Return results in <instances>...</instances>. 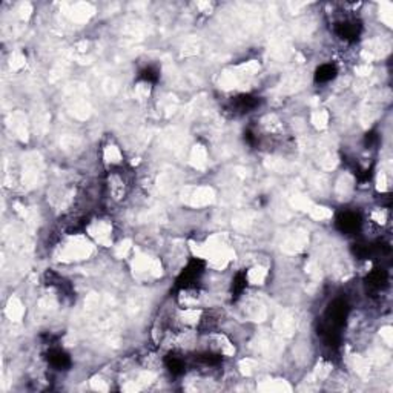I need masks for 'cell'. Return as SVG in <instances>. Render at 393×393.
<instances>
[{
  "label": "cell",
  "instance_id": "obj_2",
  "mask_svg": "<svg viewBox=\"0 0 393 393\" xmlns=\"http://www.w3.org/2000/svg\"><path fill=\"white\" fill-rule=\"evenodd\" d=\"M347 311H349V307H347L346 301H343V300H335V301L330 304L329 311H327V318H329L330 326H334V327L343 326L344 321H346V318H347Z\"/></svg>",
  "mask_w": 393,
  "mask_h": 393
},
{
  "label": "cell",
  "instance_id": "obj_4",
  "mask_svg": "<svg viewBox=\"0 0 393 393\" xmlns=\"http://www.w3.org/2000/svg\"><path fill=\"white\" fill-rule=\"evenodd\" d=\"M360 31H361V25L357 23L355 20H346L338 23L337 26V32L346 40H355L360 35Z\"/></svg>",
  "mask_w": 393,
  "mask_h": 393
},
{
  "label": "cell",
  "instance_id": "obj_8",
  "mask_svg": "<svg viewBox=\"0 0 393 393\" xmlns=\"http://www.w3.org/2000/svg\"><path fill=\"white\" fill-rule=\"evenodd\" d=\"M258 105V98L255 97H251V95H241L235 100V106L237 109L240 111H249V109H254L255 106Z\"/></svg>",
  "mask_w": 393,
  "mask_h": 393
},
{
  "label": "cell",
  "instance_id": "obj_1",
  "mask_svg": "<svg viewBox=\"0 0 393 393\" xmlns=\"http://www.w3.org/2000/svg\"><path fill=\"white\" fill-rule=\"evenodd\" d=\"M203 269H204V264H203V261H200V260H192L189 264H188V267H186V271L180 275V278H178V286H181V287H189L192 283H195L198 278H200V275L203 274Z\"/></svg>",
  "mask_w": 393,
  "mask_h": 393
},
{
  "label": "cell",
  "instance_id": "obj_10",
  "mask_svg": "<svg viewBox=\"0 0 393 393\" xmlns=\"http://www.w3.org/2000/svg\"><path fill=\"white\" fill-rule=\"evenodd\" d=\"M246 287V275L244 274H238L235 277V283H234V289L237 294L243 292V289Z\"/></svg>",
  "mask_w": 393,
  "mask_h": 393
},
{
  "label": "cell",
  "instance_id": "obj_5",
  "mask_svg": "<svg viewBox=\"0 0 393 393\" xmlns=\"http://www.w3.org/2000/svg\"><path fill=\"white\" fill-rule=\"evenodd\" d=\"M367 284L370 289L374 291H381L386 284H387V274L381 269L374 271L369 277H367Z\"/></svg>",
  "mask_w": 393,
  "mask_h": 393
},
{
  "label": "cell",
  "instance_id": "obj_6",
  "mask_svg": "<svg viewBox=\"0 0 393 393\" xmlns=\"http://www.w3.org/2000/svg\"><path fill=\"white\" fill-rule=\"evenodd\" d=\"M48 361H49V364H51V366H54L55 369H66V367L71 364L69 357H68L63 350H58V349H55V350H51V352H49V358H48Z\"/></svg>",
  "mask_w": 393,
  "mask_h": 393
},
{
  "label": "cell",
  "instance_id": "obj_7",
  "mask_svg": "<svg viewBox=\"0 0 393 393\" xmlns=\"http://www.w3.org/2000/svg\"><path fill=\"white\" fill-rule=\"evenodd\" d=\"M335 75H337V68L332 63H326V65H321L317 69L315 80L320 81V83H324V81H330Z\"/></svg>",
  "mask_w": 393,
  "mask_h": 393
},
{
  "label": "cell",
  "instance_id": "obj_3",
  "mask_svg": "<svg viewBox=\"0 0 393 393\" xmlns=\"http://www.w3.org/2000/svg\"><path fill=\"white\" fill-rule=\"evenodd\" d=\"M337 224H338V227H340L343 232L352 234V232H355V231L360 229L361 221H360V217H358L355 212H344V214H341V215L337 218Z\"/></svg>",
  "mask_w": 393,
  "mask_h": 393
},
{
  "label": "cell",
  "instance_id": "obj_11",
  "mask_svg": "<svg viewBox=\"0 0 393 393\" xmlns=\"http://www.w3.org/2000/svg\"><path fill=\"white\" fill-rule=\"evenodd\" d=\"M140 78H143V80H146V81H155V80L158 78V75H157V72H155L152 68H146V69L141 71Z\"/></svg>",
  "mask_w": 393,
  "mask_h": 393
},
{
  "label": "cell",
  "instance_id": "obj_9",
  "mask_svg": "<svg viewBox=\"0 0 393 393\" xmlns=\"http://www.w3.org/2000/svg\"><path fill=\"white\" fill-rule=\"evenodd\" d=\"M166 366H168V369H169L174 375H180V374L184 372V361H183L180 357L171 355V357L166 360Z\"/></svg>",
  "mask_w": 393,
  "mask_h": 393
}]
</instances>
